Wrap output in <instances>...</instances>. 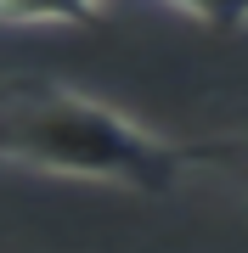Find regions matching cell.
Returning a JSON list of instances; mask_svg holds the SVG:
<instances>
[{
    "label": "cell",
    "mask_w": 248,
    "mask_h": 253,
    "mask_svg": "<svg viewBox=\"0 0 248 253\" xmlns=\"http://www.w3.org/2000/svg\"><path fill=\"white\" fill-rule=\"evenodd\" d=\"M107 0H0L6 28H62V23H96Z\"/></svg>",
    "instance_id": "cell-2"
},
{
    "label": "cell",
    "mask_w": 248,
    "mask_h": 253,
    "mask_svg": "<svg viewBox=\"0 0 248 253\" xmlns=\"http://www.w3.org/2000/svg\"><path fill=\"white\" fill-rule=\"evenodd\" d=\"M152 6L186 17L192 28H209V34H243L248 28V0H152Z\"/></svg>",
    "instance_id": "cell-3"
},
{
    "label": "cell",
    "mask_w": 248,
    "mask_h": 253,
    "mask_svg": "<svg viewBox=\"0 0 248 253\" xmlns=\"http://www.w3.org/2000/svg\"><path fill=\"white\" fill-rule=\"evenodd\" d=\"M0 163L56 180L119 186L136 197H169L198 152L136 124L130 113L79 84L11 73L0 79Z\"/></svg>",
    "instance_id": "cell-1"
}]
</instances>
